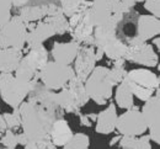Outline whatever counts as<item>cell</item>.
Here are the masks:
<instances>
[{
    "label": "cell",
    "instance_id": "obj_1",
    "mask_svg": "<svg viewBox=\"0 0 160 149\" xmlns=\"http://www.w3.org/2000/svg\"><path fill=\"white\" fill-rule=\"evenodd\" d=\"M21 128L28 141H42L49 136L52 123L58 118L40 105L25 100L20 106Z\"/></svg>",
    "mask_w": 160,
    "mask_h": 149
},
{
    "label": "cell",
    "instance_id": "obj_2",
    "mask_svg": "<svg viewBox=\"0 0 160 149\" xmlns=\"http://www.w3.org/2000/svg\"><path fill=\"white\" fill-rule=\"evenodd\" d=\"M123 82L127 84L133 96L140 101H147L159 89V77L150 69L138 68L126 73Z\"/></svg>",
    "mask_w": 160,
    "mask_h": 149
},
{
    "label": "cell",
    "instance_id": "obj_3",
    "mask_svg": "<svg viewBox=\"0 0 160 149\" xmlns=\"http://www.w3.org/2000/svg\"><path fill=\"white\" fill-rule=\"evenodd\" d=\"M110 68L98 65L84 82L85 90L90 100L98 105H106L113 95V84L108 74Z\"/></svg>",
    "mask_w": 160,
    "mask_h": 149
},
{
    "label": "cell",
    "instance_id": "obj_4",
    "mask_svg": "<svg viewBox=\"0 0 160 149\" xmlns=\"http://www.w3.org/2000/svg\"><path fill=\"white\" fill-rule=\"evenodd\" d=\"M131 10L133 9H129L122 0H91L89 17L94 27L108 22L120 23L123 14H127Z\"/></svg>",
    "mask_w": 160,
    "mask_h": 149
},
{
    "label": "cell",
    "instance_id": "obj_5",
    "mask_svg": "<svg viewBox=\"0 0 160 149\" xmlns=\"http://www.w3.org/2000/svg\"><path fill=\"white\" fill-rule=\"evenodd\" d=\"M37 82L27 83L16 78L14 73H0V97L2 102L11 108H18L27 99Z\"/></svg>",
    "mask_w": 160,
    "mask_h": 149
},
{
    "label": "cell",
    "instance_id": "obj_6",
    "mask_svg": "<svg viewBox=\"0 0 160 149\" xmlns=\"http://www.w3.org/2000/svg\"><path fill=\"white\" fill-rule=\"evenodd\" d=\"M49 53L44 44L28 48L26 56H22L20 63L18 64L14 75L20 80L32 83L38 80V73L41 68L48 62Z\"/></svg>",
    "mask_w": 160,
    "mask_h": 149
},
{
    "label": "cell",
    "instance_id": "obj_7",
    "mask_svg": "<svg viewBox=\"0 0 160 149\" xmlns=\"http://www.w3.org/2000/svg\"><path fill=\"white\" fill-rule=\"evenodd\" d=\"M91 1H85L80 9L68 17L69 31L68 33L72 37V41H75L79 44L92 46L94 43V26L90 22L89 11H90Z\"/></svg>",
    "mask_w": 160,
    "mask_h": 149
},
{
    "label": "cell",
    "instance_id": "obj_8",
    "mask_svg": "<svg viewBox=\"0 0 160 149\" xmlns=\"http://www.w3.org/2000/svg\"><path fill=\"white\" fill-rule=\"evenodd\" d=\"M74 75L75 74L72 65L48 61L41 68L38 73V80L47 89L52 91H59L60 89L68 85V83Z\"/></svg>",
    "mask_w": 160,
    "mask_h": 149
},
{
    "label": "cell",
    "instance_id": "obj_9",
    "mask_svg": "<svg viewBox=\"0 0 160 149\" xmlns=\"http://www.w3.org/2000/svg\"><path fill=\"white\" fill-rule=\"evenodd\" d=\"M27 25L21 20L19 15L11 19L0 28V47L22 51L26 46Z\"/></svg>",
    "mask_w": 160,
    "mask_h": 149
},
{
    "label": "cell",
    "instance_id": "obj_10",
    "mask_svg": "<svg viewBox=\"0 0 160 149\" xmlns=\"http://www.w3.org/2000/svg\"><path fill=\"white\" fill-rule=\"evenodd\" d=\"M143 120L147 125V131L150 141L154 143H160V96L159 89L155 94L144 101V105L140 110Z\"/></svg>",
    "mask_w": 160,
    "mask_h": 149
},
{
    "label": "cell",
    "instance_id": "obj_11",
    "mask_svg": "<svg viewBox=\"0 0 160 149\" xmlns=\"http://www.w3.org/2000/svg\"><path fill=\"white\" fill-rule=\"evenodd\" d=\"M116 131L121 136L138 137L147 132V125L143 120L139 107L133 106L117 116Z\"/></svg>",
    "mask_w": 160,
    "mask_h": 149
},
{
    "label": "cell",
    "instance_id": "obj_12",
    "mask_svg": "<svg viewBox=\"0 0 160 149\" xmlns=\"http://www.w3.org/2000/svg\"><path fill=\"white\" fill-rule=\"evenodd\" d=\"M124 61L138 64L145 68H154L158 67L159 57L158 53L154 51L153 44L144 42L128 46L127 53L124 56Z\"/></svg>",
    "mask_w": 160,
    "mask_h": 149
},
{
    "label": "cell",
    "instance_id": "obj_13",
    "mask_svg": "<svg viewBox=\"0 0 160 149\" xmlns=\"http://www.w3.org/2000/svg\"><path fill=\"white\" fill-rule=\"evenodd\" d=\"M27 100L40 105L41 107H43L44 110H47L49 112H52L58 118L63 117V115H64V111L58 106V104L56 101V91L47 89L43 84H41L40 80L32 86V89L27 96Z\"/></svg>",
    "mask_w": 160,
    "mask_h": 149
},
{
    "label": "cell",
    "instance_id": "obj_14",
    "mask_svg": "<svg viewBox=\"0 0 160 149\" xmlns=\"http://www.w3.org/2000/svg\"><path fill=\"white\" fill-rule=\"evenodd\" d=\"M62 10L58 2L54 1H43L37 4H28L19 9V16L25 23H32L43 20L44 17Z\"/></svg>",
    "mask_w": 160,
    "mask_h": 149
},
{
    "label": "cell",
    "instance_id": "obj_15",
    "mask_svg": "<svg viewBox=\"0 0 160 149\" xmlns=\"http://www.w3.org/2000/svg\"><path fill=\"white\" fill-rule=\"evenodd\" d=\"M160 33V21L158 17L153 15H138L137 26H136V36L133 38L132 44L148 42Z\"/></svg>",
    "mask_w": 160,
    "mask_h": 149
},
{
    "label": "cell",
    "instance_id": "obj_16",
    "mask_svg": "<svg viewBox=\"0 0 160 149\" xmlns=\"http://www.w3.org/2000/svg\"><path fill=\"white\" fill-rule=\"evenodd\" d=\"M96 67L95 59V48L94 46L80 44L79 52L74 61V74L81 82H85Z\"/></svg>",
    "mask_w": 160,
    "mask_h": 149
},
{
    "label": "cell",
    "instance_id": "obj_17",
    "mask_svg": "<svg viewBox=\"0 0 160 149\" xmlns=\"http://www.w3.org/2000/svg\"><path fill=\"white\" fill-rule=\"evenodd\" d=\"M80 44L75 41L69 42H54L51 49V56L54 62L70 65L74 63L75 57L79 52Z\"/></svg>",
    "mask_w": 160,
    "mask_h": 149
},
{
    "label": "cell",
    "instance_id": "obj_18",
    "mask_svg": "<svg viewBox=\"0 0 160 149\" xmlns=\"http://www.w3.org/2000/svg\"><path fill=\"white\" fill-rule=\"evenodd\" d=\"M54 35H56V32H54L53 27L44 19L40 20L35 23V26L31 30H28L27 37H26V46H27V48L42 46V44H44L46 41L52 38Z\"/></svg>",
    "mask_w": 160,
    "mask_h": 149
},
{
    "label": "cell",
    "instance_id": "obj_19",
    "mask_svg": "<svg viewBox=\"0 0 160 149\" xmlns=\"http://www.w3.org/2000/svg\"><path fill=\"white\" fill-rule=\"evenodd\" d=\"M117 108L113 102L108 104V106L96 116V125H95V132L99 134H110L116 129V122H117Z\"/></svg>",
    "mask_w": 160,
    "mask_h": 149
},
{
    "label": "cell",
    "instance_id": "obj_20",
    "mask_svg": "<svg viewBox=\"0 0 160 149\" xmlns=\"http://www.w3.org/2000/svg\"><path fill=\"white\" fill-rule=\"evenodd\" d=\"M73 131L69 126L68 121L63 117L57 118L49 129V136L48 138L51 139V142L56 146V147H63L64 144L68 143V141L72 138L73 136Z\"/></svg>",
    "mask_w": 160,
    "mask_h": 149
},
{
    "label": "cell",
    "instance_id": "obj_21",
    "mask_svg": "<svg viewBox=\"0 0 160 149\" xmlns=\"http://www.w3.org/2000/svg\"><path fill=\"white\" fill-rule=\"evenodd\" d=\"M22 56V51L0 47V73H14Z\"/></svg>",
    "mask_w": 160,
    "mask_h": 149
},
{
    "label": "cell",
    "instance_id": "obj_22",
    "mask_svg": "<svg viewBox=\"0 0 160 149\" xmlns=\"http://www.w3.org/2000/svg\"><path fill=\"white\" fill-rule=\"evenodd\" d=\"M56 101L58 106L64 111V113H74V115L80 113L81 107L79 106L74 95L67 86L60 89L58 92H56Z\"/></svg>",
    "mask_w": 160,
    "mask_h": 149
},
{
    "label": "cell",
    "instance_id": "obj_23",
    "mask_svg": "<svg viewBox=\"0 0 160 149\" xmlns=\"http://www.w3.org/2000/svg\"><path fill=\"white\" fill-rule=\"evenodd\" d=\"M127 49H128V44L121 41L117 36L115 38H112L110 42L106 43L102 48L103 54L112 62L117 61V59H124Z\"/></svg>",
    "mask_w": 160,
    "mask_h": 149
},
{
    "label": "cell",
    "instance_id": "obj_24",
    "mask_svg": "<svg viewBox=\"0 0 160 149\" xmlns=\"http://www.w3.org/2000/svg\"><path fill=\"white\" fill-rule=\"evenodd\" d=\"M118 147L121 149H153L152 141L148 134H142L138 137L121 136Z\"/></svg>",
    "mask_w": 160,
    "mask_h": 149
},
{
    "label": "cell",
    "instance_id": "obj_25",
    "mask_svg": "<svg viewBox=\"0 0 160 149\" xmlns=\"http://www.w3.org/2000/svg\"><path fill=\"white\" fill-rule=\"evenodd\" d=\"M115 101H116V105L120 108H124V110L132 108L134 106V96L124 82L116 85Z\"/></svg>",
    "mask_w": 160,
    "mask_h": 149
},
{
    "label": "cell",
    "instance_id": "obj_26",
    "mask_svg": "<svg viewBox=\"0 0 160 149\" xmlns=\"http://www.w3.org/2000/svg\"><path fill=\"white\" fill-rule=\"evenodd\" d=\"M67 87L72 91V94L74 95L75 100L78 101L80 107H84L89 101V96H88V92L85 90V85H84V82H81L79 78H77L75 75L70 79V82L68 83Z\"/></svg>",
    "mask_w": 160,
    "mask_h": 149
},
{
    "label": "cell",
    "instance_id": "obj_27",
    "mask_svg": "<svg viewBox=\"0 0 160 149\" xmlns=\"http://www.w3.org/2000/svg\"><path fill=\"white\" fill-rule=\"evenodd\" d=\"M44 20L53 27L56 35H65V33H68L69 22H68V17L63 14L62 10L49 15V16H47V17H44Z\"/></svg>",
    "mask_w": 160,
    "mask_h": 149
},
{
    "label": "cell",
    "instance_id": "obj_28",
    "mask_svg": "<svg viewBox=\"0 0 160 149\" xmlns=\"http://www.w3.org/2000/svg\"><path fill=\"white\" fill-rule=\"evenodd\" d=\"M112 64H113V67L110 68L108 74H110V79H111L113 86H116L120 83H122L124 77H126V73H127V70L124 68L126 61L124 59H117V61H113Z\"/></svg>",
    "mask_w": 160,
    "mask_h": 149
},
{
    "label": "cell",
    "instance_id": "obj_29",
    "mask_svg": "<svg viewBox=\"0 0 160 149\" xmlns=\"http://www.w3.org/2000/svg\"><path fill=\"white\" fill-rule=\"evenodd\" d=\"M90 147V138L86 133H75L72 136V138L68 141L67 144H64L63 149H84Z\"/></svg>",
    "mask_w": 160,
    "mask_h": 149
},
{
    "label": "cell",
    "instance_id": "obj_30",
    "mask_svg": "<svg viewBox=\"0 0 160 149\" xmlns=\"http://www.w3.org/2000/svg\"><path fill=\"white\" fill-rule=\"evenodd\" d=\"M4 117V121L6 123V128L11 129V131H16L21 128V116L20 110L18 108H12V112H5L1 113Z\"/></svg>",
    "mask_w": 160,
    "mask_h": 149
},
{
    "label": "cell",
    "instance_id": "obj_31",
    "mask_svg": "<svg viewBox=\"0 0 160 149\" xmlns=\"http://www.w3.org/2000/svg\"><path fill=\"white\" fill-rule=\"evenodd\" d=\"M85 1L86 0H57L58 5H59L62 11H63V14L67 17L72 16L73 14H75Z\"/></svg>",
    "mask_w": 160,
    "mask_h": 149
},
{
    "label": "cell",
    "instance_id": "obj_32",
    "mask_svg": "<svg viewBox=\"0 0 160 149\" xmlns=\"http://www.w3.org/2000/svg\"><path fill=\"white\" fill-rule=\"evenodd\" d=\"M0 144L5 148L15 149L19 144H18V138H16V133L15 131L11 129H6L2 136L0 137Z\"/></svg>",
    "mask_w": 160,
    "mask_h": 149
},
{
    "label": "cell",
    "instance_id": "obj_33",
    "mask_svg": "<svg viewBox=\"0 0 160 149\" xmlns=\"http://www.w3.org/2000/svg\"><path fill=\"white\" fill-rule=\"evenodd\" d=\"M11 0H0V28L11 19Z\"/></svg>",
    "mask_w": 160,
    "mask_h": 149
},
{
    "label": "cell",
    "instance_id": "obj_34",
    "mask_svg": "<svg viewBox=\"0 0 160 149\" xmlns=\"http://www.w3.org/2000/svg\"><path fill=\"white\" fill-rule=\"evenodd\" d=\"M23 149H57V147L51 142L49 138L42 141H28Z\"/></svg>",
    "mask_w": 160,
    "mask_h": 149
},
{
    "label": "cell",
    "instance_id": "obj_35",
    "mask_svg": "<svg viewBox=\"0 0 160 149\" xmlns=\"http://www.w3.org/2000/svg\"><path fill=\"white\" fill-rule=\"evenodd\" d=\"M144 9L149 12V15H153L159 19L160 0H144Z\"/></svg>",
    "mask_w": 160,
    "mask_h": 149
},
{
    "label": "cell",
    "instance_id": "obj_36",
    "mask_svg": "<svg viewBox=\"0 0 160 149\" xmlns=\"http://www.w3.org/2000/svg\"><path fill=\"white\" fill-rule=\"evenodd\" d=\"M96 113H86V115H82L79 113V121H80V126H84V127H91L94 125V122L96 121Z\"/></svg>",
    "mask_w": 160,
    "mask_h": 149
},
{
    "label": "cell",
    "instance_id": "obj_37",
    "mask_svg": "<svg viewBox=\"0 0 160 149\" xmlns=\"http://www.w3.org/2000/svg\"><path fill=\"white\" fill-rule=\"evenodd\" d=\"M30 2H31V0H11L12 7H16V9H21L25 5H28Z\"/></svg>",
    "mask_w": 160,
    "mask_h": 149
},
{
    "label": "cell",
    "instance_id": "obj_38",
    "mask_svg": "<svg viewBox=\"0 0 160 149\" xmlns=\"http://www.w3.org/2000/svg\"><path fill=\"white\" fill-rule=\"evenodd\" d=\"M16 138H18V144L19 146H26L27 144V142H28V139H27V137L23 134V133H16Z\"/></svg>",
    "mask_w": 160,
    "mask_h": 149
},
{
    "label": "cell",
    "instance_id": "obj_39",
    "mask_svg": "<svg viewBox=\"0 0 160 149\" xmlns=\"http://www.w3.org/2000/svg\"><path fill=\"white\" fill-rule=\"evenodd\" d=\"M129 9H134V6H136V4L137 2H143L144 0H122Z\"/></svg>",
    "mask_w": 160,
    "mask_h": 149
},
{
    "label": "cell",
    "instance_id": "obj_40",
    "mask_svg": "<svg viewBox=\"0 0 160 149\" xmlns=\"http://www.w3.org/2000/svg\"><path fill=\"white\" fill-rule=\"evenodd\" d=\"M95 48V47H94ZM103 51L102 49H100V48H95V59H96V62H99V61H101L102 58H103Z\"/></svg>",
    "mask_w": 160,
    "mask_h": 149
},
{
    "label": "cell",
    "instance_id": "obj_41",
    "mask_svg": "<svg viewBox=\"0 0 160 149\" xmlns=\"http://www.w3.org/2000/svg\"><path fill=\"white\" fill-rule=\"evenodd\" d=\"M6 129H8V128H6V123H5V121H4L2 115L0 113V137L2 136V133H4Z\"/></svg>",
    "mask_w": 160,
    "mask_h": 149
},
{
    "label": "cell",
    "instance_id": "obj_42",
    "mask_svg": "<svg viewBox=\"0 0 160 149\" xmlns=\"http://www.w3.org/2000/svg\"><path fill=\"white\" fill-rule=\"evenodd\" d=\"M120 138H121V134H120V136H116V137H113V138L110 141V147H113V146L118 144V142H120Z\"/></svg>",
    "mask_w": 160,
    "mask_h": 149
},
{
    "label": "cell",
    "instance_id": "obj_43",
    "mask_svg": "<svg viewBox=\"0 0 160 149\" xmlns=\"http://www.w3.org/2000/svg\"><path fill=\"white\" fill-rule=\"evenodd\" d=\"M153 44L157 47V49H159V44H160V38L157 36V37H154L153 38Z\"/></svg>",
    "mask_w": 160,
    "mask_h": 149
},
{
    "label": "cell",
    "instance_id": "obj_44",
    "mask_svg": "<svg viewBox=\"0 0 160 149\" xmlns=\"http://www.w3.org/2000/svg\"><path fill=\"white\" fill-rule=\"evenodd\" d=\"M1 149H10V148H5V147H4V148H1Z\"/></svg>",
    "mask_w": 160,
    "mask_h": 149
},
{
    "label": "cell",
    "instance_id": "obj_45",
    "mask_svg": "<svg viewBox=\"0 0 160 149\" xmlns=\"http://www.w3.org/2000/svg\"><path fill=\"white\" fill-rule=\"evenodd\" d=\"M84 149H89V148H84Z\"/></svg>",
    "mask_w": 160,
    "mask_h": 149
}]
</instances>
